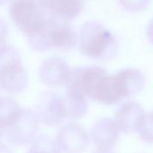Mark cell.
<instances>
[{
	"instance_id": "1",
	"label": "cell",
	"mask_w": 153,
	"mask_h": 153,
	"mask_svg": "<svg viewBox=\"0 0 153 153\" xmlns=\"http://www.w3.org/2000/svg\"><path fill=\"white\" fill-rule=\"evenodd\" d=\"M145 84V76L138 69L128 68L107 74L97 88L93 100L104 105H116L138 93Z\"/></svg>"
},
{
	"instance_id": "2",
	"label": "cell",
	"mask_w": 153,
	"mask_h": 153,
	"mask_svg": "<svg viewBox=\"0 0 153 153\" xmlns=\"http://www.w3.org/2000/svg\"><path fill=\"white\" fill-rule=\"evenodd\" d=\"M78 48L81 54L96 60H109L118 52L116 37L105 25L98 22H85L78 35Z\"/></svg>"
},
{
	"instance_id": "3",
	"label": "cell",
	"mask_w": 153,
	"mask_h": 153,
	"mask_svg": "<svg viewBox=\"0 0 153 153\" xmlns=\"http://www.w3.org/2000/svg\"><path fill=\"white\" fill-rule=\"evenodd\" d=\"M9 14L16 28L26 37L42 28L48 19L44 10L35 0H13Z\"/></svg>"
},
{
	"instance_id": "4",
	"label": "cell",
	"mask_w": 153,
	"mask_h": 153,
	"mask_svg": "<svg viewBox=\"0 0 153 153\" xmlns=\"http://www.w3.org/2000/svg\"><path fill=\"white\" fill-rule=\"evenodd\" d=\"M40 130V121L35 111L24 108L17 120L5 131L7 141L15 146L30 144Z\"/></svg>"
},
{
	"instance_id": "5",
	"label": "cell",
	"mask_w": 153,
	"mask_h": 153,
	"mask_svg": "<svg viewBox=\"0 0 153 153\" xmlns=\"http://www.w3.org/2000/svg\"><path fill=\"white\" fill-rule=\"evenodd\" d=\"M28 85V74L22 58H16L0 65V88L6 92H23Z\"/></svg>"
},
{
	"instance_id": "6",
	"label": "cell",
	"mask_w": 153,
	"mask_h": 153,
	"mask_svg": "<svg viewBox=\"0 0 153 153\" xmlns=\"http://www.w3.org/2000/svg\"><path fill=\"white\" fill-rule=\"evenodd\" d=\"M35 113L40 123L45 126L60 125L65 118L61 97L51 91L42 93L37 101Z\"/></svg>"
},
{
	"instance_id": "7",
	"label": "cell",
	"mask_w": 153,
	"mask_h": 153,
	"mask_svg": "<svg viewBox=\"0 0 153 153\" xmlns=\"http://www.w3.org/2000/svg\"><path fill=\"white\" fill-rule=\"evenodd\" d=\"M55 140L62 152L82 153L88 145L89 135L82 126L68 124L60 128Z\"/></svg>"
},
{
	"instance_id": "8",
	"label": "cell",
	"mask_w": 153,
	"mask_h": 153,
	"mask_svg": "<svg viewBox=\"0 0 153 153\" xmlns=\"http://www.w3.org/2000/svg\"><path fill=\"white\" fill-rule=\"evenodd\" d=\"M70 67L61 57L51 56L45 59L39 68L40 80L49 87H60L66 84Z\"/></svg>"
},
{
	"instance_id": "9",
	"label": "cell",
	"mask_w": 153,
	"mask_h": 153,
	"mask_svg": "<svg viewBox=\"0 0 153 153\" xmlns=\"http://www.w3.org/2000/svg\"><path fill=\"white\" fill-rule=\"evenodd\" d=\"M119 133L120 129L115 120L101 118L94 124L89 138L97 149L110 150L116 143Z\"/></svg>"
},
{
	"instance_id": "10",
	"label": "cell",
	"mask_w": 153,
	"mask_h": 153,
	"mask_svg": "<svg viewBox=\"0 0 153 153\" xmlns=\"http://www.w3.org/2000/svg\"><path fill=\"white\" fill-rule=\"evenodd\" d=\"M144 116V111L138 103L128 101L118 108L115 122L120 131L129 134L138 130Z\"/></svg>"
},
{
	"instance_id": "11",
	"label": "cell",
	"mask_w": 153,
	"mask_h": 153,
	"mask_svg": "<svg viewBox=\"0 0 153 153\" xmlns=\"http://www.w3.org/2000/svg\"><path fill=\"white\" fill-rule=\"evenodd\" d=\"M50 39L52 48L67 52L72 50L77 46L78 35L69 22L56 20L51 30Z\"/></svg>"
},
{
	"instance_id": "12",
	"label": "cell",
	"mask_w": 153,
	"mask_h": 153,
	"mask_svg": "<svg viewBox=\"0 0 153 153\" xmlns=\"http://www.w3.org/2000/svg\"><path fill=\"white\" fill-rule=\"evenodd\" d=\"M86 0H51L47 10L52 18L69 22L77 18L84 10Z\"/></svg>"
},
{
	"instance_id": "13",
	"label": "cell",
	"mask_w": 153,
	"mask_h": 153,
	"mask_svg": "<svg viewBox=\"0 0 153 153\" xmlns=\"http://www.w3.org/2000/svg\"><path fill=\"white\" fill-rule=\"evenodd\" d=\"M61 101L64 108L65 118L78 120L86 116L88 110L87 97L79 92L66 91L61 96Z\"/></svg>"
},
{
	"instance_id": "14",
	"label": "cell",
	"mask_w": 153,
	"mask_h": 153,
	"mask_svg": "<svg viewBox=\"0 0 153 153\" xmlns=\"http://www.w3.org/2000/svg\"><path fill=\"white\" fill-rule=\"evenodd\" d=\"M55 21L56 20L54 18L48 17L42 28H41L38 31L32 34L31 36L27 37L28 43L33 50L40 53H43L52 49L50 36Z\"/></svg>"
},
{
	"instance_id": "15",
	"label": "cell",
	"mask_w": 153,
	"mask_h": 153,
	"mask_svg": "<svg viewBox=\"0 0 153 153\" xmlns=\"http://www.w3.org/2000/svg\"><path fill=\"white\" fill-rule=\"evenodd\" d=\"M22 112L18 102L11 97L0 98V129L5 131L19 117Z\"/></svg>"
},
{
	"instance_id": "16",
	"label": "cell",
	"mask_w": 153,
	"mask_h": 153,
	"mask_svg": "<svg viewBox=\"0 0 153 153\" xmlns=\"http://www.w3.org/2000/svg\"><path fill=\"white\" fill-rule=\"evenodd\" d=\"M30 144L27 153H61L56 140L47 135L37 136Z\"/></svg>"
},
{
	"instance_id": "17",
	"label": "cell",
	"mask_w": 153,
	"mask_h": 153,
	"mask_svg": "<svg viewBox=\"0 0 153 153\" xmlns=\"http://www.w3.org/2000/svg\"><path fill=\"white\" fill-rule=\"evenodd\" d=\"M137 131L144 142L153 143V112L144 116Z\"/></svg>"
},
{
	"instance_id": "18",
	"label": "cell",
	"mask_w": 153,
	"mask_h": 153,
	"mask_svg": "<svg viewBox=\"0 0 153 153\" xmlns=\"http://www.w3.org/2000/svg\"><path fill=\"white\" fill-rule=\"evenodd\" d=\"M122 5L129 12H137L146 7L150 0H120Z\"/></svg>"
},
{
	"instance_id": "19",
	"label": "cell",
	"mask_w": 153,
	"mask_h": 153,
	"mask_svg": "<svg viewBox=\"0 0 153 153\" xmlns=\"http://www.w3.org/2000/svg\"><path fill=\"white\" fill-rule=\"evenodd\" d=\"M8 34V27L6 22L0 17V46L4 45Z\"/></svg>"
},
{
	"instance_id": "20",
	"label": "cell",
	"mask_w": 153,
	"mask_h": 153,
	"mask_svg": "<svg viewBox=\"0 0 153 153\" xmlns=\"http://www.w3.org/2000/svg\"><path fill=\"white\" fill-rule=\"evenodd\" d=\"M37 2V4L43 9V10H47L50 3L51 0H35Z\"/></svg>"
},
{
	"instance_id": "21",
	"label": "cell",
	"mask_w": 153,
	"mask_h": 153,
	"mask_svg": "<svg viewBox=\"0 0 153 153\" xmlns=\"http://www.w3.org/2000/svg\"><path fill=\"white\" fill-rule=\"evenodd\" d=\"M0 153H13V152L6 144L0 143Z\"/></svg>"
},
{
	"instance_id": "22",
	"label": "cell",
	"mask_w": 153,
	"mask_h": 153,
	"mask_svg": "<svg viewBox=\"0 0 153 153\" xmlns=\"http://www.w3.org/2000/svg\"><path fill=\"white\" fill-rule=\"evenodd\" d=\"M148 38L153 43V20L151 21V22L150 23L149 28H148Z\"/></svg>"
},
{
	"instance_id": "23",
	"label": "cell",
	"mask_w": 153,
	"mask_h": 153,
	"mask_svg": "<svg viewBox=\"0 0 153 153\" xmlns=\"http://www.w3.org/2000/svg\"><path fill=\"white\" fill-rule=\"evenodd\" d=\"M93 153H115V152H111L110 150H101V149H98L97 151L94 152Z\"/></svg>"
},
{
	"instance_id": "24",
	"label": "cell",
	"mask_w": 153,
	"mask_h": 153,
	"mask_svg": "<svg viewBox=\"0 0 153 153\" xmlns=\"http://www.w3.org/2000/svg\"><path fill=\"white\" fill-rule=\"evenodd\" d=\"M10 0H0V6L1 5H4V4H5L6 3H8Z\"/></svg>"
},
{
	"instance_id": "25",
	"label": "cell",
	"mask_w": 153,
	"mask_h": 153,
	"mask_svg": "<svg viewBox=\"0 0 153 153\" xmlns=\"http://www.w3.org/2000/svg\"><path fill=\"white\" fill-rule=\"evenodd\" d=\"M4 134H5V133H4V131L2 130V129H0V140H1V138L4 136Z\"/></svg>"
}]
</instances>
